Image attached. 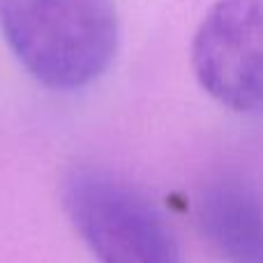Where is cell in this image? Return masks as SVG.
Segmentation results:
<instances>
[{
    "label": "cell",
    "mask_w": 263,
    "mask_h": 263,
    "mask_svg": "<svg viewBox=\"0 0 263 263\" xmlns=\"http://www.w3.org/2000/svg\"><path fill=\"white\" fill-rule=\"evenodd\" d=\"M0 32L21 67L60 92L104 77L120 44L114 0H0Z\"/></svg>",
    "instance_id": "cell-1"
},
{
    "label": "cell",
    "mask_w": 263,
    "mask_h": 263,
    "mask_svg": "<svg viewBox=\"0 0 263 263\" xmlns=\"http://www.w3.org/2000/svg\"><path fill=\"white\" fill-rule=\"evenodd\" d=\"M196 81L222 106L259 114L263 104L261 0H217L192 42Z\"/></svg>",
    "instance_id": "cell-3"
},
{
    "label": "cell",
    "mask_w": 263,
    "mask_h": 263,
    "mask_svg": "<svg viewBox=\"0 0 263 263\" xmlns=\"http://www.w3.org/2000/svg\"><path fill=\"white\" fill-rule=\"evenodd\" d=\"M199 227L224 263H263L261 203L242 180H219L199 199Z\"/></svg>",
    "instance_id": "cell-4"
},
{
    "label": "cell",
    "mask_w": 263,
    "mask_h": 263,
    "mask_svg": "<svg viewBox=\"0 0 263 263\" xmlns=\"http://www.w3.org/2000/svg\"><path fill=\"white\" fill-rule=\"evenodd\" d=\"M63 205L100 263H182L159 208L129 180L97 166L65 176Z\"/></svg>",
    "instance_id": "cell-2"
}]
</instances>
